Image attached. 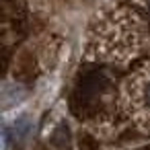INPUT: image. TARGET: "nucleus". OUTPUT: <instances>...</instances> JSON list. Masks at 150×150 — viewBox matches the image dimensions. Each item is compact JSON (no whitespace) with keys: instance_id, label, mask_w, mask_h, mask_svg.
I'll use <instances>...</instances> for the list:
<instances>
[{"instance_id":"nucleus-1","label":"nucleus","mask_w":150,"mask_h":150,"mask_svg":"<svg viewBox=\"0 0 150 150\" xmlns=\"http://www.w3.org/2000/svg\"><path fill=\"white\" fill-rule=\"evenodd\" d=\"M27 132H29V119L23 117V119H19V121L15 123V136L21 138V136H25Z\"/></svg>"},{"instance_id":"nucleus-2","label":"nucleus","mask_w":150,"mask_h":150,"mask_svg":"<svg viewBox=\"0 0 150 150\" xmlns=\"http://www.w3.org/2000/svg\"><path fill=\"white\" fill-rule=\"evenodd\" d=\"M144 99H146V103H148V107H150V84H148L146 91H144Z\"/></svg>"}]
</instances>
